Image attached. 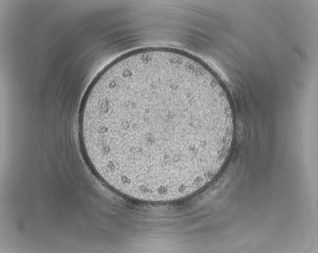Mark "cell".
Wrapping results in <instances>:
<instances>
[{
	"label": "cell",
	"instance_id": "obj_1",
	"mask_svg": "<svg viewBox=\"0 0 318 253\" xmlns=\"http://www.w3.org/2000/svg\"><path fill=\"white\" fill-rule=\"evenodd\" d=\"M87 159L117 190L148 198L191 191L221 166L233 140L228 104L186 69L124 67L94 83L78 117Z\"/></svg>",
	"mask_w": 318,
	"mask_h": 253
}]
</instances>
